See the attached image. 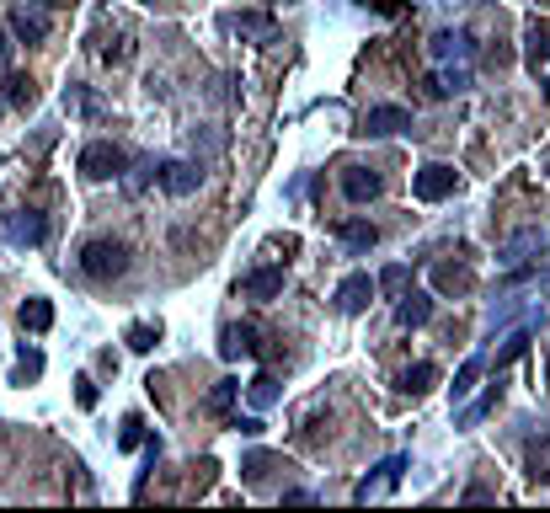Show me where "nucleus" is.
<instances>
[{"label": "nucleus", "mask_w": 550, "mask_h": 513, "mask_svg": "<svg viewBox=\"0 0 550 513\" xmlns=\"http://www.w3.org/2000/svg\"><path fill=\"white\" fill-rule=\"evenodd\" d=\"M129 262H134V252H129V241H118V236H97V241L81 246V273L97 278V284L123 278V273H129Z\"/></svg>", "instance_id": "nucleus-1"}, {"label": "nucleus", "mask_w": 550, "mask_h": 513, "mask_svg": "<svg viewBox=\"0 0 550 513\" xmlns=\"http://www.w3.org/2000/svg\"><path fill=\"white\" fill-rule=\"evenodd\" d=\"M75 171H81L86 182H113V177L129 171V155H123L113 139H91V145L75 155Z\"/></svg>", "instance_id": "nucleus-2"}, {"label": "nucleus", "mask_w": 550, "mask_h": 513, "mask_svg": "<svg viewBox=\"0 0 550 513\" xmlns=\"http://www.w3.org/2000/svg\"><path fill=\"white\" fill-rule=\"evenodd\" d=\"M412 129V113L396 102H380V107H369L364 118H358V129L353 134H364V139H385V134H406Z\"/></svg>", "instance_id": "nucleus-3"}, {"label": "nucleus", "mask_w": 550, "mask_h": 513, "mask_svg": "<svg viewBox=\"0 0 550 513\" xmlns=\"http://www.w3.org/2000/svg\"><path fill=\"white\" fill-rule=\"evenodd\" d=\"M454 188H460V171L454 166H422L412 177V193L422 204H444V198H454Z\"/></svg>", "instance_id": "nucleus-4"}, {"label": "nucleus", "mask_w": 550, "mask_h": 513, "mask_svg": "<svg viewBox=\"0 0 550 513\" xmlns=\"http://www.w3.org/2000/svg\"><path fill=\"white\" fill-rule=\"evenodd\" d=\"M219 353L225 359H262V326H251V321H241V326H225L219 332Z\"/></svg>", "instance_id": "nucleus-5"}, {"label": "nucleus", "mask_w": 550, "mask_h": 513, "mask_svg": "<svg viewBox=\"0 0 550 513\" xmlns=\"http://www.w3.org/2000/svg\"><path fill=\"white\" fill-rule=\"evenodd\" d=\"M155 182H161L171 198H187V193H198L203 166H193V161H161V166H155Z\"/></svg>", "instance_id": "nucleus-6"}, {"label": "nucleus", "mask_w": 550, "mask_h": 513, "mask_svg": "<svg viewBox=\"0 0 550 513\" xmlns=\"http://www.w3.org/2000/svg\"><path fill=\"white\" fill-rule=\"evenodd\" d=\"M342 193H348V204H374L385 193V177L369 166H342Z\"/></svg>", "instance_id": "nucleus-7"}, {"label": "nucleus", "mask_w": 550, "mask_h": 513, "mask_svg": "<svg viewBox=\"0 0 550 513\" xmlns=\"http://www.w3.org/2000/svg\"><path fill=\"white\" fill-rule=\"evenodd\" d=\"M6 33L17 38V43H27V49H33V43H43V38H49V17H43V11H33V6H11Z\"/></svg>", "instance_id": "nucleus-8"}, {"label": "nucleus", "mask_w": 550, "mask_h": 513, "mask_svg": "<svg viewBox=\"0 0 550 513\" xmlns=\"http://www.w3.org/2000/svg\"><path fill=\"white\" fill-rule=\"evenodd\" d=\"M6 236L17 246H43V236H49V220H43L38 209H17L6 214Z\"/></svg>", "instance_id": "nucleus-9"}, {"label": "nucleus", "mask_w": 550, "mask_h": 513, "mask_svg": "<svg viewBox=\"0 0 550 513\" xmlns=\"http://www.w3.org/2000/svg\"><path fill=\"white\" fill-rule=\"evenodd\" d=\"M369 300H374V278H369V273H348V278L337 284V310H342V316L369 310Z\"/></svg>", "instance_id": "nucleus-10"}, {"label": "nucleus", "mask_w": 550, "mask_h": 513, "mask_svg": "<svg viewBox=\"0 0 550 513\" xmlns=\"http://www.w3.org/2000/svg\"><path fill=\"white\" fill-rule=\"evenodd\" d=\"M241 294L246 300H278V294H284V268H251L246 278H241Z\"/></svg>", "instance_id": "nucleus-11"}, {"label": "nucleus", "mask_w": 550, "mask_h": 513, "mask_svg": "<svg viewBox=\"0 0 550 513\" xmlns=\"http://www.w3.org/2000/svg\"><path fill=\"white\" fill-rule=\"evenodd\" d=\"M433 289L460 300V294H476V273H470L465 262H438V268H433Z\"/></svg>", "instance_id": "nucleus-12"}, {"label": "nucleus", "mask_w": 550, "mask_h": 513, "mask_svg": "<svg viewBox=\"0 0 550 513\" xmlns=\"http://www.w3.org/2000/svg\"><path fill=\"white\" fill-rule=\"evenodd\" d=\"M401 471H406V455H390V460H380V465H374V476H364V481L353 487V497H358V503H369V497L380 492V487H396V481H401Z\"/></svg>", "instance_id": "nucleus-13"}, {"label": "nucleus", "mask_w": 550, "mask_h": 513, "mask_svg": "<svg viewBox=\"0 0 550 513\" xmlns=\"http://www.w3.org/2000/svg\"><path fill=\"white\" fill-rule=\"evenodd\" d=\"M396 321L401 326H428L433 321V294H422V289L396 294Z\"/></svg>", "instance_id": "nucleus-14"}, {"label": "nucleus", "mask_w": 550, "mask_h": 513, "mask_svg": "<svg viewBox=\"0 0 550 513\" xmlns=\"http://www.w3.org/2000/svg\"><path fill=\"white\" fill-rule=\"evenodd\" d=\"M524 471L534 487H550V433H540V439L524 444Z\"/></svg>", "instance_id": "nucleus-15"}, {"label": "nucleus", "mask_w": 550, "mask_h": 513, "mask_svg": "<svg viewBox=\"0 0 550 513\" xmlns=\"http://www.w3.org/2000/svg\"><path fill=\"white\" fill-rule=\"evenodd\" d=\"M225 27H235L241 38H257V43H273V38H278L273 17H262V11H241V17H225Z\"/></svg>", "instance_id": "nucleus-16"}, {"label": "nucleus", "mask_w": 550, "mask_h": 513, "mask_svg": "<svg viewBox=\"0 0 550 513\" xmlns=\"http://www.w3.org/2000/svg\"><path fill=\"white\" fill-rule=\"evenodd\" d=\"M524 54H529V70H534V75L550 65V27H545V22H529V27H524Z\"/></svg>", "instance_id": "nucleus-17"}, {"label": "nucleus", "mask_w": 550, "mask_h": 513, "mask_svg": "<svg viewBox=\"0 0 550 513\" xmlns=\"http://www.w3.org/2000/svg\"><path fill=\"white\" fill-rule=\"evenodd\" d=\"M337 236H342V246H348V252H374V246H380V230H374L369 220H342Z\"/></svg>", "instance_id": "nucleus-18"}, {"label": "nucleus", "mask_w": 550, "mask_h": 513, "mask_svg": "<svg viewBox=\"0 0 550 513\" xmlns=\"http://www.w3.org/2000/svg\"><path fill=\"white\" fill-rule=\"evenodd\" d=\"M0 97H6L11 107H33L38 102V81H33V75H22V70H11L6 81H0Z\"/></svg>", "instance_id": "nucleus-19"}, {"label": "nucleus", "mask_w": 550, "mask_h": 513, "mask_svg": "<svg viewBox=\"0 0 550 513\" xmlns=\"http://www.w3.org/2000/svg\"><path fill=\"white\" fill-rule=\"evenodd\" d=\"M273 471H289V465L278 460V455H267V449H251V455L241 460V476L251 481V487H257V481H267Z\"/></svg>", "instance_id": "nucleus-20"}, {"label": "nucleus", "mask_w": 550, "mask_h": 513, "mask_svg": "<svg viewBox=\"0 0 550 513\" xmlns=\"http://www.w3.org/2000/svg\"><path fill=\"white\" fill-rule=\"evenodd\" d=\"M433 385H438V364L422 359V364H412V369H401V391H406V396H422V391H433Z\"/></svg>", "instance_id": "nucleus-21"}, {"label": "nucleus", "mask_w": 550, "mask_h": 513, "mask_svg": "<svg viewBox=\"0 0 550 513\" xmlns=\"http://www.w3.org/2000/svg\"><path fill=\"white\" fill-rule=\"evenodd\" d=\"M49 326H54V305L49 300H38V294L22 300V332H49Z\"/></svg>", "instance_id": "nucleus-22"}, {"label": "nucleus", "mask_w": 550, "mask_h": 513, "mask_svg": "<svg viewBox=\"0 0 550 513\" xmlns=\"http://www.w3.org/2000/svg\"><path fill=\"white\" fill-rule=\"evenodd\" d=\"M97 54L107 59V65H123V59L134 54V43H129V33H123V27H118L113 38H107V33H97Z\"/></svg>", "instance_id": "nucleus-23"}, {"label": "nucleus", "mask_w": 550, "mask_h": 513, "mask_svg": "<svg viewBox=\"0 0 550 513\" xmlns=\"http://www.w3.org/2000/svg\"><path fill=\"white\" fill-rule=\"evenodd\" d=\"M497 396H502V385H492V391H486L481 401H470V407L460 412V423H454V428H476V423H481V417H486V412H492V407H497Z\"/></svg>", "instance_id": "nucleus-24"}, {"label": "nucleus", "mask_w": 550, "mask_h": 513, "mask_svg": "<svg viewBox=\"0 0 550 513\" xmlns=\"http://www.w3.org/2000/svg\"><path fill=\"white\" fill-rule=\"evenodd\" d=\"M65 107H70V113H81V118H102V102L91 97L86 86H70L65 91Z\"/></svg>", "instance_id": "nucleus-25"}, {"label": "nucleus", "mask_w": 550, "mask_h": 513, "mask_svg": "<svg viewBox=\"0 0 550 513\" xmlns=\"http://www.w3.org/2000/svg\"><path fill=\"white\" fill-rule=\"evenodd\" d=\"M481 369H486V359H465V364H460V375H454V401H465L470 391H476Z\"/></svg>", "instance_id": "nucleus-26"}, {"label": "nucleus", "mask_w": 550, "mask_h": 513, "mask_svg": "<svg viewBox=\"0 0 550 513\" xmlns=\"http://www.w3.org/2000/svg\"><path fill=\"white\" fill-rule=\"evenodd\" d=\"M123 342H129L134 353H150L155 342H161V326H150V321H134V326H129V337H123Z\"/></svg>", "instance_id": "nucleus-27"}, {"label": "nucleus", "mask_w": 550, "mask_h": 513, "mask_svg": "<svg viewBox=\"0 0 550 513\" xmlns=\"http://www.w3.org/2000/svg\"><path fill=\"white\" fill-rule=\"evenodd\" d=\"M246 396H251V407H273V401H278V380L273 375H257V380L246 385Z\"/></svg>", "instance_id": "nucleus-28"}, {"label": "nucleus", "mask_w": 550, "mask_h": 513, "mask_svg": "<svg viewBox=\"0 0 550 513\" xmlns=\"http://www.w3.org/2000/svg\"><path fill=\"white\" fill-rule=\"evenodd\" d=\"M406 284H412V268H401V262L374 278V289H385V294H406Z\"/></svg>", "instance_id": "nucleus-29"}, {"label": "nucleus", "mask_w": 550, "mask_h": 513, "mask_svg": "<svg viewBox=\"0 0 550 513\" xmlns=\"http://www.w3.org/2000/svg\"><path fill=\"white\" fill-rule=\"evenodd\" d=\"M38 375H43V353H27V348H22L17 369H11V385H27V380H38Z\"/></svg>", "instance_id": "nucleus-30"}, {"label": "nucleus", "mask_w": 550, "mask_h": 513, "mask_svg": "<svg viewBox=\"0 0 550 513\" xmlns=\"http://www.w3.org/2000/svg\"><path fill=\"white\" fill-rule=\"evenodd\" d=\"M524 348H529V326H524V332H513L508 342H502V353H497V369H502V364H513V359H518V353H524Z\"/></svg>", "instance_id": "nucleus-31"}, {"label": "nucleus", "mask_w": 550, "mask_h": 513, "mask_svg": "<svg viewBox=\"0 0 550 513\" xmlns=\"http://www.w3.org/2000/svg\"><path fill=\"white\" fill-rule=\"evenodd\" d=\"M235 391H241V385H235V380H219L214 391H209V412H225L230 401H235Z\"/></svg>", "instance_id": "nucleus-32"}, {"label": "nucleus", "mask_w": 550, "mask_h": 513, "mask_svg": "<svg viewBox=\"0 0 550 513\" xmlns=\"http://www.w3.org/2000/svg\"><path fill=\"white\" fill-rule=\"evenodd\" d=\"M118 444H123V449H139V444H145V423H139V417H123Z\"/></svg>", "instance_id": "nucleus-33"}, {"label": "nucleus", "mask_w": 550, "mask_h": 513, "mask_svg": "<svg viewBox=\"0 0 550 513\" xmlns=\"http://www.w3.org/2000/svg\"><path fill=\"white\" fill-rule=\"evenodd\" d=\"M214 471H219L214 460H198V465H193V492H209V487H214Z\"/></svg>", "instance_id": "nucleus-34"}, {"label": "nucleus", "mask_w": 550, "mask_h": 513, "mask_svg": "<svg viewBox=\"0 0 550 513\" xmlns=\"http://www.w3.org/2000/svg\"><path fill=\"white\" fill-rule=\"evenodd\" d=\"M75 401H81L86 412L97 407V380H91V375H81V380H75Z\"/></svg>", "instance_id": "nucleus-35"}, {"label": "nucleus", "mask_w": 550, "mask_h": 513, "mask_svg": "<svg viewBox=\"0 0 550 513\" xmlns=\"http://www.w3.org/2000/svg\"><path fill=\"white\" fill-rule=\"evenodd\" d=\"M534 246H540V236H534V230H524V236H518V241L508 246V262H518L524 252H534Z\"/></svg>", "instance_id": "nucleus-36"}, {"label": "nucleus", "mask_w": 550, "mask_h": 513, "mask_svg": "<svg viewBox=\"0 0 550 513\" xmlns=\"http://www.w3.org/2000/svg\"><path fill=\"white\" fill-rule=\"evenodd\" d=\"M465 503H497V492H492V487H481V481H476V487H465Z\"/></svg>", "instance_id": "nucleus-37"}, {"label": "nucleus", "mask_w": 550, "mask_h": 513, "mask_svg": "<svg viewBox=\"0 0 550 513\" xmlns=\"http://www.w3.org/2000/svg\"><path fill=\"white\" fill-rule=\"evenodd\" d=\"M230 428H241L246 433V439H257V433H262V417H235V423Z\"/></svg>", "instance_id": "nucleus-38"}, {"label": "nucleus", "mask_w": 550, "mask_h": 513, "mask_svg": "<svg viewBox=\"0 0 550 513\" xmlns=\"http://www.w3.org/2000/svg\"><path fill=\"white\" fill-rule=\"evenodd\" d=\"M369 6H374V11H385V17H401L406 0H369Z\"/></svg>", "instance_id": "nucleus-39"}, {"label": "nucleus", "mask_w": 550, "mask_h": 513, "mask_svg": "<svg viewBox=\"0 0 550 513\" xmlns=\"http://www.w3.org/2000/svg\"><path fill=\"white\" fill-rule=\"evenodd\" d=\"M38 6H49V11H65V6H75V0H38Z\"/></svg>", "instance_id": "nucleus-40"}, {"label": "nucleus", "mask_w": 550, "mask_h": 513, "mask_svg": "<svg viewBox=\"0 0 550 513\" xmlns=\"http://www.w3.org/2000/svg\"><path fill=\"white\" fill-rule=\"evenodd\" d=\"M6 54H11V43H6V38H0V70H6Z\"/></svg>", "instance_id": "nucleus-41"}, {"label": "nucleus", "mask_w": 550, "mask_h": 513, "mask_svg": "<svg viewBox=\"0 0 550 513\" xmlns=\"http://www.w3.org/2000/svg\"><path fill=\"white\" fill-rule=\"evenodd\" d=\"M545 97H550V75H545Z\"/></svg>", "instance_id": "nucleus-42"}, {"label": "nucleus", "mask_w": 550, "mask_h": 513, "mask_svg": "<svg viewBox=\"0 0 550 513\" xmlns=\"http://www.w3.org/2000/svg\"><path fill=\"white\" fill-rule=\"evenodd\" d=\"M145 6H155V0H145Z\"/></svg>", "instance_id": "nucleus-43"}, {"label": "nucleus", "mask_w": 550, "mask_h": 513, "mask_svg": "<svg viewBox=\"0 0 550 513\" xmlns=\"http://www.w3.org/2000/svg\"><path fill=\"white\" fill-rule=\"evenodd\" d=\"M284 6H289V0H284Z\"/></svg>", "instance_id": "nucleus-44"}]
</instances>
